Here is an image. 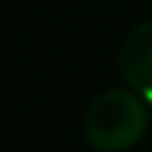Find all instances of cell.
<instances>
[{
    "label": "cell",
    "mask_w": 152,
    "mask_h": 152,
    "mask_svg": "<svg viewBox=\"0 0 152 152\" xmlns=\"http://www.w3.org/2000/svg\"><path fill=\"white\" fill-rule=\"evenodd\" d=\"M118 64L126 83L152 99V21L136 24L126 35L118 53Z\"/></svg>",
    "instance_id": "7a4b0ae2"
},
{
    "label": "cell",
    "mask_w": 152,
    "mask_h": 152,
    "mask_svg": "<svg viewBox=\"0 0 152 152\" xmlns=\"http://www.w3.org/2000/svg\"><path fill=\"white\" fill-rule=\"evenodd\" d=\"M83 126L94 150L123 152L142 139L147 128V110L128 91H107L88 104Z\"/></svg>",
    "instance_id": "6da1fadb"
}]
</instances>
